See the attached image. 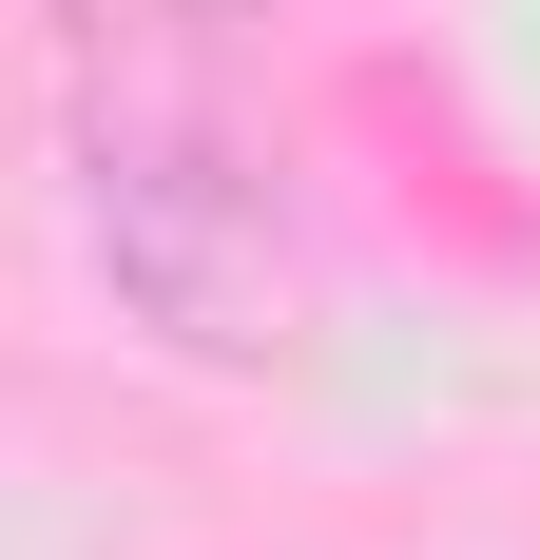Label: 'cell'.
I'll return each instance as SVG.
<instances>
[{
	"label": "cell",
	"mask_w": 540,
	"mask_h": 560,
	"mask_svg": "<svg viewBox=\"0 0 540 560\" xmlns=\"http://www.w3.org/2000/svg\"><path fill=\"white\" fill-rule=\"evenodd\" d=\"M78 252H97V290L155 348H193V368H270V348L309 329L290 213H270V174L232 155L213 116H97V155H78Z\"/></svg>",
	"instance_id": "1"
},
{
	"label": "cell",
	"mask_w": 540,
	"mask_h": 560,
	"mask_svg": "<svg viewBox=\"0 0 540 560\" xmlns=\"http://www.w3.org/2000/svg\"><path fill=\"white\" fill-rule=\"evenodd\" d=\"M155 20H270V0H155Z\"/></svg>",
	"instance_id": "2"
}]
</instances>
